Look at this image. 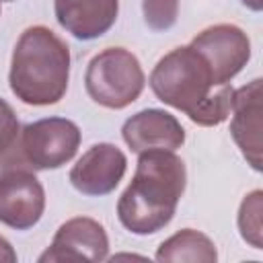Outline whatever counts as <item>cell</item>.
I'll use <instances>...</instances> for the list:
<instances>
[{
    "mask_svg": "<svg viewBox=\"0 0 263 263\" xmlns=\"http://www.w3.org/2000/svg\"><path fill=\"white\" fill-rule=\"evenodd\" d=\"M185 185V162L175 150L140 152L134 179L117 201L119 222L140 236L162 230L173 220Z\"/></svg>",
    "mask_w": 263,
    "mask_h": 263,
    "instance_id": "1",
    "label": "cell"
},
{
    "mask_svg": "<svg viewBox=\"0 0 263 263\" xmlns=\"http://www.w3.org/2000/svg\"><path fill=\"white\" fill-rule=\"evenodd\" d=\"M70 80V47L43 25L21 33L8 72L12 95L25 105L45 107L64 99Z\"/></svg>",
    "mask_w": 263,
    "mask_h": 263,
    "instance_id": "2",
    "label": "cell"
},
{
    "mask_svg": "<svg viewBox=\"0 0 263 263\" xmlns=\"http://www.w3.org/2000/svg\"><path fill=\"white\" fill-rule=\"evenodd\" d=\"M148 84L158 101L187 117L218 88L208 62L191 45L175 47L162 55L152 68Z\"/></svg>",
    "mask_w": 263,
    "mask_h": 263,
    "instance_id": "3",
    "label": "cell"
},
{
    "mask_svg": "<svg viewBox=\"0 0 263 263\" xmlns=\"http://www.w3.org/2000/svg\"><path fill=\"white\" fill-rule=\"evenodd\" d=\"M146 76L140 60L125 47H107L92 55L84 72L88 97L107 109H125L140 99Z\"/></svg>",
    "mask_w": 263,
    "mask_h": 263,
    "instance_id": "4",
    "label": "cell"
},
{
    "mask_svg": "<svg viewBox=\"0 0 263 263\" xmlns=\"http://www.w3.org/2000/svg\"><path fill=\"white\" fill-rule=\"evenodd\" d=\"M80 127L66 117H45L21 127L14 152L2 162L29 166L33 171L60 168L70 162L80 146Z\"/></svg>",
    "mask_w": 263,
    "mask_h": 263,
    "instance_id": "5",
    "label": "cell"
},
{
    "mask_svg": "<svg viewBox=\"0 0 263 263\" xmlns=\"http://www.w3.org/2000/svg\"><path fill=\"white\" fill-rule=\"evenodd\" d=\"M45 210V189L29 166L8 164L0 173V224L14 230L33 228Z\"/></svg>",
    "mask_w": 263,
    "mask_h": 263,
    "instance_id": "6",
    "label": "cell"
},
{
    "mask_svg": "<svg viewBox=\"0 0 263 263\" xmlns=\"http://www.w3.org/2000/svg\"><path fill=\"white\" fill-rule=\"evenodd\" d=\"M189 45L197 49L208 62L218 86L228 84L251 60L249 35L240 27L230 23H220L203 29L191 39Z\"/></svg>",
    "mask_w": 263,
    "mask_h": 263,
    "instance_id": "7",
    "label": "cell"
},
{
    "mask_svg": "<svg viewBox=\"0 0 263 263\" xmlns=\"http://www.w3.org/2000/svg\"><path fill=\"white\" fill-rule=\"evenodd\" d=\"M127 168V158L115 144L99 142L90 146L72 166V187L88 197H101L115 191Z\"/></svg>",
    "mask_w": 263,
    "mask_h": 263,
    "instance_id": "8",
    "label": "cell"
},
{
    "mask_svg": "<svg viewBox=\"0 0 263 263\" xmlns=\"http://www.w3.org/2000/svg\"><path fill=\"white\" fill-rule=\"evenodd\" d=\"M109 255V236L92 218L78 216L66 220L49 249L39 257V263H55V261H105Z\"/></svg>",
    "mask_w": 263,
    "mask_h": 263,
    "instance_id": "9",
    "label": "cell"
},
{
    "mask_svg": "<svg viewBox=\"0 0 263 263\" xmlns=\"http://www.w3.org/2000/svg\"><path fill=\"white\" fill-rule=\"evenodd\" d=\"M123 142L132 152L146 150H177L185 142V129L181 121L164 109H142L121 127Z\"/></svg>",
    "mask_w": 263,
    "mask_h": 263,
    "instance_id": "10",
    "label": "cell"
},
{
    "mask_svg": "<svg viewBox=\"0 0 263 263\" xmlns=\"http://www.w3.org/2000/svg\"><path fill=\"white\" fill-rule=\"evenodd\" d=\"M230 134L253 171H261V78L234 90Z\"/></svg>",
    "mask_w": 263,
    "mask_h": 263,
    "instance_id": "11",
    "label": "cell"
},
{
    "mask_svg": "<svg viewBox=\"0 0 263 263\" xmlns=\"http://www.w3.org/2000/svg\"><path fill=\"white\" fill-rule=\"evenodd\" d=\"M53 12L72 37L92 41L115 25L119 0H53Z\"/></svg>",
    "mask_w": 263,
    "mask_h": 263,
    "instance_id": "12",
    "label": "cell"
},
{
    "mask_svg": "<svg viewBox=\"0 0 263 263\" xmlns=\"http://www.w3.org/2000/svg\"><path fill=\"white\" fill-rule=\"evenodd\" d=\"M216 259L218 251L212 238L193 228L175 232L156 251V261L160 263H214Z\"/></svg>",
    "mask_w": 263,
    "mask_h": 263,
    "instance_id": "13",
    "label": "cell"
},
{
    "mask_svg": "<svg viewBox=\"0 0 263 263\" xmlns=\"http://www.w3.org/2000/svg\"><path fill=\"white\" fill-rule=\"evenodd\" d=\"M238 230L245 242L253 249H263V191L255 189L240 201L238 208Z\"/></svg>",
    "mask_w": 263,
    "mask_h": 263,
    "instance_id": "14",
    "label": "cell"
},
{
    "mask_svg": "<svg viewBox=\"0 0 263 263\" xmlns=\"http://www.w3.org/2000/svg\"><path fill=\"white\" fill-rule=\"evenodd\" d=\"M232 99H234V88L230 86V82L222 84L189 115V119L203 127L220 125L222 121H226V117L232 111Z\"/></svg>",
    "mask_w": 263,
    "mask_h": 263,
    "instance_id": "15",
    "label": "cell"
},
{
    "mask_svg": "<svg viewBox=\"0 0 263 263\" xmlns=\"http://www.w3.org/2000/svg\"><path fill=\"white\" fill-rule=\"evenodd\" d=\"M144 21L152 31H168L179 16V0H142Z\"/></svg>",
    "mask_w": 263,
    "mask_h": 263,
    "instance_id": "16",
    "label": "cell"
},
{
    "mask_svg": "<svg viewBox=\"0 0 263 263\" xmlns=\"http://www.w3.org/2000/svg\"><path fill=\"white\" fill-rule=\"evenodd\" d=\"M18 136H21V123L16 119V113L4 99H0V158L2 162L14 152Z\"/></svg>",
    "mask_w": 263,
    "mask_h": 263,
    "instance_id": "17",
    "label": "cell"
},
{
    "mask_svg": "<svg viewBox=\"0 0 263 263\" xmlns=\"http://www.w3.org/2000/svg\"><path fill=\"white\" fill-rule=\"evenodd\" d=\"M0 263H16V251L4 236H0Z\"/></svg>",
    "mask_w": 263,
    "mask_h": 263,
    "instance_id": "18",
    "label": "cell"
},
{
    "mask_svg": "<svg viewBox=\"0 0 263 263\" xmlns=\"http://www.w3.org/2000/svg\"><path fill=\"white\" fill-rule=\"evenodd\" d=\"M249 10H253V12H259L261 8H263V0H240Z\"/></svg>",
    "mask_w": 263,
    "mask_h": 263,
    "instance_id": "19",
    "label": "cell"
},
{
    "mask_svg": "<svg viewBox=\"0 0 263 263\" xmlns=\"http://www.w3.org/2000/svg\"><path fill=\"white\" fill-rule=\"evenodd\" d=\"M0 2H12V0H0Z\"/></svg>",
    "mask_w": 263,
    "mask_h": 263,
    "instance_id": "20",
    "label": "cell"
},
{
    "mask_svg": "<svg viewBox=\"0 0 263 263\" xmlns=\"http://www.w3.org/2000/svg\"><path fill=\"white\" fill-rule=\"evenodd\" d=\"M0 162H2V158H0Z\"/></svg>",
    "mask_w": 263,
    "mask_h": 263,
    "instance_id": "21",
    "label": "cell"
}]
</instances>
